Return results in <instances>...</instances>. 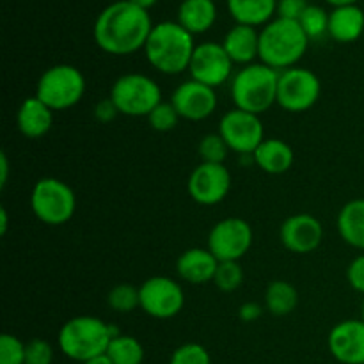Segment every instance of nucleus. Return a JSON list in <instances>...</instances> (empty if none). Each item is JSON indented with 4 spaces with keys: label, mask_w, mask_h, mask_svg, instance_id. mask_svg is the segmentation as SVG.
Segmentation results:
<instances>
[{
    "label": "nucleus",
    "mask_w": 364,
    "mask_h": 364,
    "mask_svg": "<svg viewBox=\"0 0 364 364\" xmlns=\"http://www.w3.org/2000/svg\"><path fill=\"white\" fill-rule=\"evenodd\" d=\"M347 281L352 290L364 295V255L355 256L347 269Z\"/></svg>",
    "instance_id": "nucleus-36"
},
{
    "label": "nucleus",
    "mask_w": 364,
    "mask_h": 364,
    "mask_svg": "<svg viewBox=\"0 0 364 364\" xmlns=\"http://www.w3.org/2000/svg\"><path fill=\"white\" fill-rule=\"evenodd\" d=\"M308 6L306 0H277V16L299 21Z\"/></svg>",
    "instance_id": "nucleus-37"
},
{
    "label": "nucleus",
    "mask_w": 364,
    "mask_h": 364,
    "mask_svg": "<svg viewBox=\"0 0 364 364\" xmlns=\"http://www.w3.org/2000/svg\"><path fill=\"white\" fill-rule=\"evenodd\" d=\"M139 295L142 311L151 318H174L185 306L183 288L167 276H153L146 279L139 288Z\"/></svg>",
    "instance_id": "nucleus-11"
},
{
    "label": "nucleus",
    "mask_w": 364,
    "mask_h": 364,
    "mask_svg": "<svg viewBox=\"0 0 364 364\" xmlns=\"http://www.w3.org/2000/svg\"><path fill=\"white\" fill-rule=\"evenodd\" d=\"M32 213L48 226H63L77 210L73 188L57 178H41L36 181L31 194Z\"/></svg>",
    "instance_id": "nucleus-8"
},
{
    "label": "nucleus",
    "mask_w": 364,
    "mask_h": 364,
    "mask_svg": "<svg viewBox=\"0 0 364 364\" xmlns=\"http://www.w3.org/2000/svg\"><path fill=\"white\" fill-rule=\"evenodd\" d=\"M107 304L117 313H130L135 308H141L139 288L132 287V284H117L107 295Z\"/></svg>",
    "instance_id": "nucleus-29"
},
{
    "label": "nucleus",
    "mask_w": 364,
    "mask_h": 364,
    "mask_svg": "<svg viewBox=\"0 0 364 364\" xmlns=\"http://www.w3.org/2000/svg\"><path fill=\"white\" fill-rule=\"evenodd\" d=\"M327 347L341 364H364V322L343 320L331 329Z\"/></svg>",
    "instance_id": "nucleus-17"
},
{
    "label": "nucleus",
    "mask_w": 364,
    "mask_h": 364,
    "mask_svg": "<svg viewBox=\"0 0 364 364\" xmlns=\"http://www.w3.org/2000/svg\"><path fill=\"white\" fill-rule=\"evenodd\" d=\"M180 114L176 112L174 105L171 102H162L159 107L151 110L148 116L149 127L155 132H171L176 128L178 121H180Z\"/></svg>",
    "instance_id": "nucleus-32"
},
{
    "label": "nucleus",
    "mask_w": 364,
    "mask_h": 364,
    "mask_svg": "<svg viewBox=\"0 0 364 364\" xmlns=\"http://www.w3.org/2000/svg\"><path fill=\"white\" fill-rule=\"evenodd\" d=\"M7 174H9V162L6 153H0V187L7 185Z\"/></svg>",
    "instance_id": "nucleus-40"
},
{
    "label": "nucleus",
    "mask_w": 364,
    "mask_h": 364,
    "mask_svg": "<svg viewBox=\"0 0 364 364\" xmlns=\"http://www.w3.org/2000/svg\"><path fill=\"white\" fill-rule=\"evenodd\" d=\"M85 77L77 66L55 64L39 77L36 96L50 107L53 112L68 110L82 102L85 95Z\"/></svg>",
    "instance_id": "nucleus-6"
},
{
    "label": "nucleus",
    "mask_w": 364,
    "mask_h": 364,
    "mask_svg": "<svg viewBox=\"0 0 364 364\" xmlns=\"http://www.w3.org/2000/svg\"><path fill=\"white\" fill-rule=\"evenodd\" d=\"M217 267H219V259L210 252L208 247H192L180 255L176 262V272L185 283L206 284L213 281Z\"/></svg>",
    "instance_id": "nucleus-18"
},
{
    "label": "nucleus",
    "mask_w": 364,
    "mask_h": 364,
    "mask_svg": "<svg viewBox=\"0 0 364 364\" xmlns=\"http://www.w3.org/2000/svg\"><path fill=\"white\" fill-rule=\"evenodd\" d=\"M279 240L290 252L309 255L322 244L323 226L316 217L309 213H297V215L288 217L281 224Z\"/></svg>",
    "instance_id": "nucleus-16"
},
{
    "label": "nucleus",
    "mask_w": 364,
    "mask_h": 364,
    "mask_svg": "<svg viewBox=\"0 0 364 364\" xmlns=\"http://www.w3.org/2000/svg\"><path fill=\"white\" fill-rule=\"evenodd\" d=\"M194 50V34L178 21L166 20L153 25L144 46V55L160 73L180 75L191 66Z\"/></svg>",
    "instance_id": "nucleus-2"
},
{
    "label": "nucleus",
    "mask_w": 364,
    "mask_h": 364,
    "mask_svg": "<svg viewBox=\"0 0 364 364\" xmlns=\"http://www.w3.org/2000/svg\"><path fill=\"white\" fill-rule=\"evenodd\" d=\"M299 304V291L288 281H272L265 290V309L274 316H287Z\"/></svg>",
    "instance_id": "nucleus-26"
},
{
    "label": "nucleus",
    "mask_w": 364,
    "mask_h": 364,
    "mask_svg": "<svg viewBox=\"0 0 364 364\" xmlns=\"http://www.w3.org/2000/svg\"><path fill=\"white\" fill-rule=\"evenodd\" d=\"M107 355L114 364H142L144 361V347L141 341L128 334H119L112 338Z\"/></svg>",
    "instance_id": "nucleus-27"
},
{
    "label": "nucleus",
    "mask_w": 364,
    "mask_h": 364,
    "mask_svg": "<svg viewBox=\"0 0 364 364\" xmlns=\"http://www.w3.org/2000/svg\"><path fill=\"white\" fill-rule=\"evenodd\" d=\"M263 315V306L258 302H245L238 308V318L242 322H255Z\"/></svg>",
    "instance_id": "nucleus-39"
},
{
    "label": "nucleus",
    "mask_w": 364,
    "mask_h": 364,
    "mask_svg": "<svg viewBox=\"0 0 364 364\" xmlns=\"http://www.w3.org/2000/svg\"><path fill=\"white\" fill-rule=\"evenodd\" d=\"M187 188L198 205H219L231 191V174L224 164L201 162L188 176Z\"/></svg>",
    "instance_id": "nucleus-14"
},
{
    "label": "nucleus",
    "mask_w": 364,
    "mask_h": 364,
    "mask_svg": "<svg viewBox=\"0 0 364 364\" xmlns=\"http://www.w3.org/2000/svg\"><path fill=\"white\" fill-rule=\"evenodd\" d=\"M171 103L180 114L181 119L205 121L215 112L219 100H217L215 89L191 78V80L181 82L174 89Z\"/></svg>",
    "instance_id": "nucleus-15"
},
{
    "label": "nucleus",
    "mask_w": 364,
    "mask_h": 364,
    "mask_svg": "<svg viewBox=\"0 0 364 364\" xmlns=\"http://www.w3.org/2000/svg\"><path fill=\"white\" fill-rule=\"evenodd\" d=\"M198 151H199V156H201L203 162L224 164L230 148H228L226 141H224V139L220 137L219 132H217V134L205 135V137L199 141Z\"/></svg>",
    "instance_id": "nucleus-31"
},
{
    "label": "nucleus",
    "mask_w": 364,
    "mask_h": 364,
    "mask_svg": "<svg viewBox=\"0 0 364 364\" xmlns=\"http://www.w3.org/2000/svg\"><path fill=\"white\" fill-rule=\"evenodd\" d=\"M361 320L364 322V299H363V304H361Z\"/></svg>",
    "instance_id": "nucleus-45"
},
{
    "label": "nucleus",
    "mask_w": 364,
    "mask_h": 364,
    "mask_svg": "<svg viewBox=\"0 0 364 364\" xmlns=\"http://www.w3.org/2000/svg\"><path fill=\"white\" fill-rule=\"evenodd\" d=\"M327 2L334 7H340V6H352V4H358L359 0H327Z\"/></svg>",
    "instance_id": "nucleus-43"
},
{
    "label": "nucleus",
    "mask_w": 364,
    "mask_h": 364,
    "mask_svg": "<svg viewBox=\"0 0 364 364\" xmlns=\"http://www.w3.org/2000/svg\"><path fill=\"white\" fill-rule=\"evenodd\" d=\"M228 9L237 23L265 27L277 13V0H228Z\"/></svg>",
    "instance_id": "nucleus-25"
},
{
    "label": "nucleus",
    "mask_w": 364,
    "mask_h": 364,
    "mask_svg": "<svg viewBox=\"0 0 364 364\" xmlns=\"http://www.w3.org/2000/svg\"><path fill=\"white\" fill-rule=\"evenodd\" d=\"M233 60L230 59L224 50L223 43L205 41L196 45L194 55L191 59L188 73L196 82L208 85V87H220L230 78H233Z\"/></svg>",
    "instance_id": "nucleus-13"
},
{
    "label": "nucleus",
    "mask_w": 364,
    "mask_h": 364,
    "mask_svg": "<svg viewBox=\"0 0 364 364\" xmlns=\"http://www.w3.org/2000/svg\"><path fill=\"white\" fill-rule=\"evenodd\" d=\"M25 345L13 334L0 336V364H25Z\"/></svg>",
    "instance_id": "nucleus-34"
},
{
    "label": "nucleus",
    "mask_w": 364,
    "mask_h": 364,
    "mask_svg": "<svg viewBox=\"0 0 364 364\" xmlns=\"http://www.w3.org/2000/svg\"><path fill=\"white\" fill-rule=\"evenodd\" d=\"M252 228L240 217L219 220L208 233V249L219 262H238L252 245Z\"/></svg>",
    "instance_id": "nucleus-12"
},
{
    "label": "nucleus",
    "mask_w": 364,
    "mask_h": 364,
    "mask_svg": "<svg viewBox=\"0 0 364 364\" xmlns=\"http://www.w3.org/2000/svg\"><path fill=\"white\" fill-rule=\"evenodd\" d=\"M281 71L263 63L242 66L231 78V98L235 109L259 116L277 103V84Z\"/></svg>",
    "instance_id": "nucleus-5"
},
{
    "label": "nucleus",
    "mask_w": 364,
    "mask_h": 364,
    "mask_svg": "<svg viewBox=\"0 0 364 364\" xmlns=\"http://www.w3.org/2000/svg\"><path fill=\"white\" fill-rule=\"evenodd\" d=\"M219 134L226 141L230 151L240 155H255L265 141V128L259 116L240 109H231L220 117Z\"/></svg>",
    "instance_id": "nucleus-10"
},
{
    "label": "nucleus",
    "mask_w": 364,
    "mask_h": 364,
    "mask_svg": "<svg viewBox=\"0 0 364 364\" xmlns=\"http://www.w3.org/2000/svg\"><path fill=\"white\" fill-rule=\"evenodd\" d=\"M223 46L235 64L247 66L259 57V32L251 25L237 23L226 32Z\"/></svg>",
    "instance_id": "nucleus-20"
},
{
    "label": "nucleus",
    "mask_w": 364,
    "mask_h": 364,
    "mask_svg": "<svg viewBox=\"0 0 364 364\" xmlns=\"http://www.w3.org/2000/svg\"><path fill=\"white\" fill-rule=\"evenodd\" d=\"M299 23H301L302 31L309 38V41L329 34V13L320 6H311L309 4L304 13H302Z\"/></svg>",
    "instance_id": "nucleus-28"
},
{
    "label": "nucleus",
    "mask_w": 364,
    "mask_h": 364,
    "mask_svg": "<svg viewBox=\"0 0 364 364\" xmlns=\"http://www.w3.org/2000/svg\"><path fill=\"white\" fill-rule=\"evenodd\" d=\"M52 345L41 338H34L25 345V364H52Z\"/></svg>",
    "instance_id": "nucleus-35"
},
{
    "label": "nucleus",
    "mask_w": 364,
    "mask_h": 364,
    "mask_svg": "<svg viewBox=\"0 0 364 364\" xmlns=\"http://www.w3.org/2000/svg\"><path fill=\"white\" fill-rule=\"evenodd\" d=\"M117 116H119V110H117V107L114 105V102L110 98L102 100V102H98L95 105V117L100 123H110Z\"/></svg>",
    "instance_id": "nucleus-38"
},
{
    "label": "nucleus",
    "mask_w": 364,
    "mask_h": 364,
    "mask_svg": "<svg viewBox=\"0 0 364 364\" xmlns=\"http://www.w3.org/2000/svg\"><path fill=\"white\" fill-rule=\"evenodd\" d=\"M169 364H212V358L203 345L185 343L173 352Z\"/></svg>",
    "instance_id": "nucleus-33"
},
{
    "label": "nucleus",
    "mask_w": 364,
    "mask_h": 364,
    "mask_svg": "<svg viewBox=\"0 0 364 364\" xmlns=\"http://www.w3.org/2000/svg\"><path fill=\"white\" fill-rule=\"evenodd\" d=\"M308 45L299 21L277 16L259 31V63L277 71L290 70L304 57Z\"/></svg>",
    "instance_id": "nucleus-3"
},
{
    "label": "nucleus",
    "mask_w": 364,
    "mask_h": 364,
    "mask_svg": "<svg viewBox=\"0 0 364 364\" xmlns=\"http://www.w3.org/2000/svg\"><path fill=\"white\" fill-rule=\"evenodd\" d=\"M130 2L137 4V6L144 7V9H149V7H153V6H155V4L159 2V0H130Z\"/></svg>",
    "instance_id": "nucleus-44"
},
{
    "label": "nucleus",
    "mask_w": 364,
    "mask_h": 364,
    "mask_svg": "<svg viewBox=\"0 0 364 364\" xmlns=\"http://www.w3.org/2000/svg\"><path fill=\"white\" fill-rule=\"evenodd\" d=\"M7 228H9V219H7V210L0 208V235L7 233Z\"/></svg>",
    "instance_id": "nucleus-41"
},
{
    "label": "nucleus",
    "mask_w": 364,
    "mask_h": 364,
    "mask_svg": "<svg viewBox=\"0 0 364 364\" xmlns=\"http://www.w3.org/2000/svg\"><path fill=\"white\" fill-rule=\"evenodd\" d=\"M294 160V149L281 139H265L255 151V164L267 174H284Z\"/></svg>",
    "instance_id": "nucleus-22"
},
{
    "label": "nucleus",
    "mask_w": 364,
    "mask_h": 364,
    "mask_svg": "<svg viewBox=\"0 0 364 364\" xmlns=\"http://www.w3.org/2000/svg\"><path fill=\"white\" fill-rule=\"evenodd\" d=\"M336 226L345 244L364 252V198L352 199L340 210Z\"/></svg>",
    "instance_id": "nucleus-23"
},
{
    "label": "nucleus",
    "mask_w": 364,
    "mask_h": 364,
    "mask_svg": "<svg viewBox=\"0 0 364 364\" xmlns=\"http://www.w3.org/2000/svg\"><path fill=\"white\" fill-rule=\"evenodd\" d=\"M153 23L148 9L116 0L100 11L92 25V38L100 50L110 55H130L144 50Z\"/></svg>",
    "instance_id": "nucleus-1"
},
{
    "label": "nucleus",
    "mask_w": 364,
    "mask_h": 364,
    "mask_svg": "<svg viewBox=\"0 0 364 364\" xmlns=\"http://www.w3.org/2000/svg\"><path fill=\"white\" fill-rule=\"evenodd\" d=\"M322 95L320 78L308 68L295 66L279 73L277 105L287 112H306L316 105Z\"/></svg>",
    "instance_id": "nucleus-9"
},
{
    "label": "nucleus",
    "mask_w": 364,
    "mask_h": 364,
    "mask_svg": "<svg viewBox=\"0 0 364 364\" xmlns=\"http://www.w3.org/2000/svg\"><path fill=\"white\" fill-rule=\"evenodd\" d=\"M217 20V6L213 0H181L178 7V23L191 34L210 31Z\"/></svg>",
    "instance_id": "nucleus-24"
},
{
    "label": "nucleus",
    "mask_w": 364,
    "mask_h": 364,
    "mask_svg": "<svg viewBox=\"0 0 364 364\" xmlns=\"http://www.w3.org/2000/svg\"><path fill=\"white\" fill-rule=\"evenodd\" d=\"M364 32V11L358 4L334 7L329 13V36L338 43L358 41Z\"/></svg>",
    "instance_id": "nucleus-21"
},
{
    "label": "nucleus",
    "mask_w": 364,
    "mask_h": 364,
    "mask_svg": "<svg viewBox=\"0 0 364 364\" xmlns=\"http://www.w3.org/2000/svg\"><path fill=\"white\" fill-rule=\"evenodd\" d=\"M18 130L27 139H41L52 130L53 110L38 96H28L21 102L16 116Z\"/></svg>",
    "instance_id": "nucleus-19"
},
{
    "label": "nucleus",
    "mask_w": 364,
    "mask_h": 364,
    "mask_svg": "<svg viewBox=\"0 0 364 364\" xmlns=\"http://www.w3.org/2000/svg\"><path fill=\"white\" fill-rule=\"evenodd\" d=\"M117 327L112 323L103 322L98 316L80 315L68 320L59 331V343L60 352L68 359L85 363L92 358L107 354L112 338L119 336Z\"/></svg>",
    "instance_id": "nucleus-4"
},
{
    "label": "nucleus",
    "mask_w": 364,
    "mask_h": 364,
    "mask_svg": "<svg viewBox=\"0 0 364 364\" xmlns=\"http://www.w3.org/2000/svg\"><path fill=\"white\" fill-rule=\"evenodd\" d=\"M84 364H114V363L110 361L109 355H107V354H102V355H98V358L89 359V361H85Z\"/></svg>",
    "instance_id": "nucleus-42"
},
{
    "label": "nucleus",
    "mask_w": 364,
    "mask_h": 364,
    "mask_svg": "<svg viewBox=\"0 0 364 364\" xmlns=\"http://www.w3.org/2000/svg\"><path fill=\"white\" fill-rule=\"evenodd\" d=\"M213 283L219 288L220 291H231L238 290L244 283V270H242L240 263L238 262H219L217 267L215 277H213Z\"/></svg>",
    "instance_id": "nucleus-30"
},
{
    "label": "nucleus",
    "mask_w": 364,
    "mask_h": 364,
    "mask_svg": "<svg viewBox=\"0 0 364 364\" xmlns=\"http://www.w3.org/2000/svg\"><path fill=\"white\" fill-rule=\"evenodd\" d=\"M109 98L123 116L148 117L162 103V89L148 75L127 73L114 82Z\"/></svg>",
    "instance_id": "nucleus-7"
}]
</instances>
